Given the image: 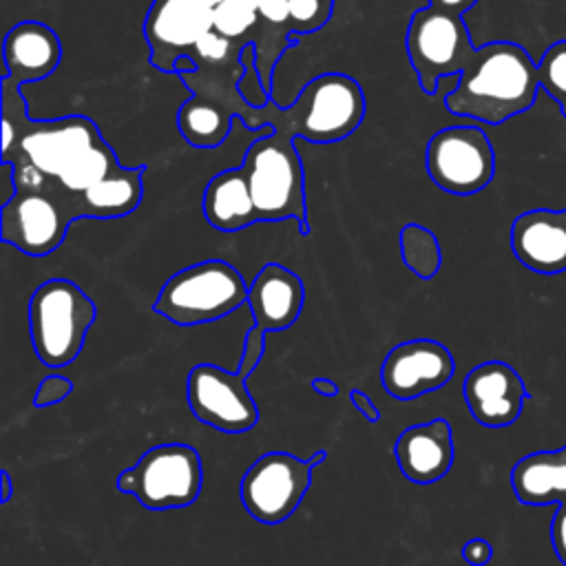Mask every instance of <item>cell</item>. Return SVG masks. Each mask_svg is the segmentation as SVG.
<instances>
[{
    "label": "cell",
    "instance_id": "obj_17",
    "mask_svg": "<svg viewBox=\"0 0 566 566\" xmlns=\"http://www.w3.org/2000/svg\"><path fill=\"white\" fill-rule=\"evenodd\" d=\"M394 455L400 473L413 484H431L442 480L455 458L453 431L444 418L407 427L396 444Z\"/></svg>",
    "mask_w": 566,
    "mask_h": 566
},
{
    "label": "cell",
    "instance_id": "obj_21",
    "mask_svg": "<svg viewBox=\"0 0 566 566\" xmlns=\"http://www.w3.org/2000/svg\"><path fill=\"white\" fill-rule=\"evenodd\" d=\"M511 486L526 506L566 502V444L520 458L511 469Z\"/></svg>",
    "mask_w": 566,
    "mask_h": 566
},
{
    "label": "cell",
    "instance_id": "obj_4",
    "mask_svg": "<svg viewBox=\"0 0 566 566\" xmlns=\"http://www.w3.org/2000/svg\"><path fill=\"white\" fill-rule=\"evenodd\" d=\"M365 104L358 80L347 73L327 71L312 77L270 126H279L312 144H334L349 137L363 124Z\"/></svg>",
    "mask_w": 566,
    "mask_h": 566
},
{
    "label": "cell",
    "instance_id": "obj_2",
    "mask_svg": "<svg viewBox=\"0 0 566 566\" xmlns=\"http://www.w3.org/2000/svg\"><path fill=\"white\" fill-rule=\"evenodd\" d=\"M294 135L279 126L261 133L243 155L250 195L259 223L294 219L303 237L310 234L305 203V170L294 146Z\"/></svg>",
    "mask_w": 566,
    "mask_h": 566
},
{
    "label": "cell",
    "instance_id": "obj_25",
    "mask_svg": "<svg viewBox=\"0 0 566 566\" xmlns=\"http://www.w3.org/2000/svg\"><path fill=\"white\" fill-rule=\"evenodd\" d=\"M122 164L115 155V150L111 148L108 142H99L95 144L86 155H82L69 170H64L55 184L69 192L71 197H80L84 190H88L91 186H95L97 181H102L104 177H108L113 170H117Z\"/></svg>",
    "mask_w": 566,
    "mask_h": 566
},
{
    "label": "cell",
    "instance_id": "obj_36",
    "mask_svg": "<svg viewBox=\"0 0 566 566\" xmlns=\"http://www.w3.org/2000/svg\"><path fill=\"white\" fill-rule=\"evenodd\" d=\"M349 402L360 411V416H363L367 422H378V420H380L378 407L371 402V398H369L365 391L352 389V391H349Z\"/></svg>",
    "mask_w": 566,
    "mask_h": 566
},
{
    "label": "cell",
    "instance_id": "obj_30",
    "mask_svg": "<svg viewBox=\"0 0 566 566\" xmlns=\"http://www.w3.org/2000/svg\"><path fill=\"white\" fill-rule=\"evenodd\" d=\"M237 88H239V95L243 97V102L248 106H252V108L270 106V91L263 86L261 73L256 69V62L250 69H248V64H243V75H241Z\"/></svg>",
    "mask_w": 566,
    "mask_h": 566
},
{
    "label": "cell",
    "instance_id": "obj_38",
    "mask_svg": "<svg viewBox=\"0 0 566 566\" xmlns=\"http://www.w3.org/2000/svg\"><path fill=\"white\" fill-rule=\"evenodd\" d=\"M312 389L325 398H334L338 394V385L332 378H314Z\"/></svg>",
    "mask_w": 566,
    "mask_h": 566
},
{
    "label": "cell",
    "instance_id": "obj_5",
    "mask_svg": "<svg viewBox=\"0 0 566 566\" xmlns=\"http://www.w3.org/2000/svg\"><path fill=\"white\" fill-rule=\"evenodd\" d=\"M248 287L228 261H199L181 268L161 285L153 312L184 327L212 323L248 303Z\"/></svg>",
    "mask_w": 566,
    "mask_h": 566
},
{
    "label": "cell",
    "instance_id": "obj_11",
    "mask_svg": "<svg viewBox=\"0 0 566 566\" xmlns=\"http://www.w3.org/2000/svg\"><path fill=\"white\" fill-rule=\"evenodd\" d=\"M99 142V128L86 115H64L57 119L29 117L13 150L2 157V164L24 161L55 181Z\"/></svg>",
    "mask_w": 566,
    "mask_h": 566
},
{
    "label": "cell",
    "instance_id": "obj_3",
    "mask_svg": "<svg viewBox=\"0 0 566 566\" xmlns=\"http://www.w3.org/2000/svg\"><path fill=\"white\" fill-rule=\"evenodd\" d=\"M29 336L35 356L51 369L71 365L97 318L93 298L69 279H46L29 296Z\"/></svg>",
    "mask_w": 566,
    "mask_h": 566
},
{
    "label": "cell",
    "instance_id": "obj_37",
    "mask_svg": "<svg viewBox=\"0 0 566 566\" xmlns=\"http://www.w3.org/2000/svg\"><path fill=\"white\" fill-rule=\"evenodd\" d=\"M478 0H429V7L453 13V15H464Z\"/></svg>",
    "mask_w": 566,
    "mask_h": 566
},
{
    "label": "cell",
    "instance_id": "obj_8",
    "mask_svg": "<svg viewBox=\"0 0 566 566\" xmlns=\"http://www.w3.org/2000/svg\"><path fill=\"white\" fill-rule=\"evenodd\" d=\"M405 49L418 84L427 95L436 93L440 77L460 75L478 51L462 15L429 4L416 9L409 18Z\"/></svg>",
    "mask_w": 566,
    "mask_h": 566
},
{
    "label": "cell",
    "instance_id": "obj_26",
    "mask_svg": "<svg viewBox=\"0 0 566 566\" xmlns=\"http://www.w3.org/2000/svg\"><path fill=\"white\" fill-rule=\"evenodd\" d=\"M261 15L252 0H221L212 9V29L232 42L248 44Z\"/></svg>",
    "mask_w": 566,
    "mask_h": 566
},
{
    "label": "cell",
    "instance_id": "obj_28",
    "mask_svg": "<svg viewBox=\"0 0 566 566\" xmlns=\"http://www.w3.org/2000/svg\"><path fill=\"white\" fill-rule=\"evenodd\" d=\"M336 0H287V27L292 33H312L327 24Z\"/></svg>",
    "mask_w": 566,
    "mask_h": 566
},
{
    "label": "cell",
    "instance_id": "obj_27",
    "mask_svg": "<svg viewBox=\"0 0 566 566\" xmlns=\"http://www.w3.org/2000/svg\"><path fill=\"white\" fill-rule=\"evenodd\" d=\"M537 77L542 91H546L566 117V40L553 42L537 64Z\"/></svg>",
    "mask_w": 566,
    "mask_h": 566
},
{
    "label": "cell",
    "instance_id": "obj_34",
    "mask_svg": "<svg viewBox=\"0 0 566 566\" xmlns=\"http://www.w3.org/2000/svg\"><path fill=\"white\" fill-rule=\"evenodd\" d=\"M462 559L469 566H486L493 559V546L482 537H473L462 546Z\"/></svg>",
    "mask_w": 566,
    "mask_h": 566
},
{
    "label": "cell",
    "instance_id": "obj_42",
    "mask_svg": "<svg viewBox=\"0 0 566 566\" xmlns=\"http://www.w3.org/2000/svg\"><path fill=\"white\" fill-rule=\"evenodd\" d=\"M252 2H254V4H256V2H259V0H252Z\"/></svg>",
    "mask_w": 566,
    "mask_h": 566
},
{
    "label": "cell",
    "instance_id": "obj_20",
    "mask_svg": "<svg viewBox=\"0 0 566 566\" xmlns=\"http://www.w3.org/2000/svg\"><path fill=\"white\" fill-rule=\"evenodd\" d=\"M201 210L208 226L219 232H239L259 223L243 166L221 170L206 184Z\"/></svg>",
    "mask_w": 566,
    "mask_h": 566
},
{
    "label": "cell",
    "instance_id": "obj_29",
    "mask_svg": "<svg viewBox=\"0 0 566 566\" xmlns=\"http://www.w3.org/2000/svg\"><path fill=\"white\" fill-rule=\"evenodd\" d=\"M239 49H243L241 42H232V40L223 38L221 33H217V31L212 29V31H208V33L197 42V46H195V51H192V57L197 60L199 66H217V64H226V62L239 57L241 53L230 57V51H239Z\"/></svg>",
    "mask_w": 566,
    "mask_h": 566
},
{
    "label": "cell",
    "instance_id": "obj_7",
    "mask_svg": "<svg viewBox=\"0 0 566 566\" xmlns=\"http://www.w3.org/2000/svg\"><path fill=\"white\" fill-rule=\"evenodd\" d=\"M82 219L75 197L55 181L44 190L18 188L0 206V239L29 256H46L62 245L73 221Z\"/></svg>",
    "mask_w": 566,
    "mask_h": 566
},
{
    "label": "cell",
    "instance_id": "obj_22",
    "mask_svg": "<svg viewBox=\"0 0 566 566\" xmlns=\"http://www.w3.org/2000/svg\"><path fill=\"white\" fill-rule=\"evenodd\" d=\"M192 95L177 111V128L195 148H217L232 130L237 111L219 95L192 88Z\"/></svg>",
    "mask_w": 566,
    "mask_h": 566
},
{
    "label": "cell",
    "instance_id": "obj_10",
    "mask_svg": "<svg viewBox=\"0 0 566 566\" xmlns=\"http://www.w3.org/2000/svg\"><path fill=\"white\" fill-rule=\"evenodd\" d=\"M312 471L307 460L287 451L259 455L239 482L243 509L259 524H283L310 491Z\"/></svg>",
    "mask_w": 566,
    "mask_h": 566
},
{
    "label": "cell",
    "instance_id": "obj_33",
    "mask_svg": "<svg viewBox=\"0 0 566 566\" xmlns=\"http://www.w3.org/2000/svg\"><path fill=\"white\" fill-rule=\"evenodd\" d=\"M551 544L557 559L566 566V502L557 504V511L551 520Z\"/></svg>",
    "mask_w": 566,
    "mask_h": 566
},
{
    "label": "cell",
    "instance_id": "obj_23",
    "mask_svg": "<svg viewBox=\"0 0 566 566\" xmlns=\"http://www.w3.org/2000/svg\"><path fill=\"white\" fill-rule=\"evenodd\" d=\"M142 166H119L108 177L91 186L77 197L82 219H117L137 210L144 199V172Z\"/></svg>",
    "mask_w": 566,
    "mask_h": 566
},
{
    "label": "cell",
    "instance_id": "obj_9",
    "mask_svg": "<svg viewBox=\"0 0 566 566\" xmlns=\"http://www.w3.org/2000/svg\"><path fill=\"white\" fill-rule=\"evenodd\" d=\"M424 166L440 190L469 197L493 181L495 153L480 126H447L429 137Z\"/></svg>",
    "mask_w": 566,
    "mask_h": 566
},
{
    "label": "cell",
    "instance_id": "obj_13",
    "mask_svg": "<svg viewBox=\"0 0 566 566\" xmlns=\"http://www.w3.org/2000/svg\"><path fill=\"white\" fill-rule=\"evenodd\" d=\"M455 374V358L447 345L433 338H411L394 345L380 365L382 389L400 400L444 387Z\"/></svg>",
    "mask_w": 566,
    "mask_h": 566
},
{
    "label": "cell",
    "instance_id": "obj_32",
    "mask_svg": "<svg viewBox=\"0 0 566 566\" xmlns=\"http://www.w3.org/2000/svg\"><path fill=\"white\" fill-rule=\"evenodd\" d=\"M73 391V380L62 376V374H51V376H44L42 382L38 385L35 389V396H33V407H51V405H57L62 402L64 398H69Z\"/></svg>",
    "mask_w": 566,
    "mask_h": 566
},
{
    "label": "cell",
    "instance_id": "obj_41",
    "mask_svg": "<svg viewBox=\"0 0 566 566\" xmlns=\"http://www.w3.org/2000/svg\"><path fill=\"white\" fill-rule=\"evenodd\" d=\"M190 2H195V4H199V7H203V9H210V11H212L221 0H190Z\"/></svg>",
    "mask_w": 566,
    "mask_h": 566
},
{
    "label": "cell",
    "instance_id": "obj_24",
    "mask_svg": "<svg viewBox=\"0 0 566 566\" xmlns=\"http://www.w3.org/2000/svg\"><path fill=\"white\" fill-rule=\"evenodd\" d=\"M400 259L402 263L422 281H431L440 265H442V250L438 237L420 226V223H405L398 234Z\"/></svg>",
    "mask_w": 566,
    "mask_h": 566
},
{
    "label": "cell",
    "instance_id": "obj_40",
    "mask_svg": "<svg viewBox=\"0 0 566 566\" xmlns=\"http://www.w3.org/2000/svg\"><path fill=\"white\" fill-rule=\"evenodd\" d=\"M307 460V464L312 467V469H318L325 460H327V451L325 449H318V451H314L310 458H305Z\"/></svg>",
    "mask_w": 566,
    "mask_h": 566
},
{
    "label": "cell",
    "instance_id": "obj_35",
    "mask_svg": "<svg viewBox=\"0 0 566 566\" xmlns=\"http://www.w3.org/2000/svg\"><path fill=\"white\" fill-rule=\"evenodd\" d=\"M256 9H259L261 20H265L270 24H276V27H285L290 31V27H287V0H259Z\"/></svg>",
    "mask_w": 566,
    "mask_h": 566
},
{
    "label": "cell",
    "instance_id": "obj_12",
    "mask_svg": "<svg viewBox=\"0 0 566 566\" xmlns=\"http://www.w3.org/2000/svg\"><path fill=\"white\" fill-rule=\"evenodd\" d=\"M248 378L219 365L199 363L186 378V402L192 416L223 433H243L259 422V407Z\"/></svg>",
    "mask_w": 566,
    "mask_h": 566
},
{
    "label": "cell",
    "instance_id": "obj_31",
    "mask_svg": "<svg viewBox=\"0 0 566 566\" xmlns=\"http://www.w3.org/2000/svg\"><path fill=\"white\" fill-rule=\"evenodd\" d=\"M263 352H265V332L259 329L256 325H252L243 336V349H241L237 371L243 378H250V374L259 367V363L263 358Z\"/></svg>",
    "mask_w": 566,
    "mask_h": 566
},
{
    "label": "cell",
    "instance_id": "obj_19",
    "mask_svg": "<svg viewBox=\"0 0 566 566\" xmlns=\"http://www.w3.org/2000/svg\"><path fill=\"white\" fill-rule=\"evenodd\" d=\"M4 77L15 86L49 77L62 60V42L44 22L22 20L13 24L2 42Z\"/></svg>",
    "mask_w": 566,
    "mask_h": 566
},
{
    "label": "cell",
    "instance_id": "obj_1",
    "mask_svg": "<svg viewBox=\"0 0 566 566\" xmlns=\"http://www.w3.org/2000/svg\"><path fill=\"white\" fill-rule=\"evenodd\" d=\"M537 88V64L528 51L517 42L495 40L478 46L458 84L447 93L444 106L451 115L500 126L526 113L535 104Z\"/></svg>",
    "mask_w": 566,
    "mask_h": 566
},
{
    "label": "cell",
    "instance_id": "obj_6",
    "mask_svg": "<svg viewBox=\"0 0 566 566\" xmlns=\"http://www.w3.org/2000/svg\"><path fill=\"white\" fill-rule=\"evenodd\" d=\"M115 486L148 511L186 509L197 502L203 486L201 455L186 442L155 444L117 475Z\"/></svg>",
    "mask_w": 566,
    "mask_h": 566
},
{
    "label": "cell",
    "instance_id": "obj_39",
    "mask_svg": "<svg viewBox=\"0 0 566 566\" xmlns=\"http://www.w3.org/2000/svg\"><path fill=\"white\" fill-rule=\"evenodd\" d=\"M0 480H2V486H0V502H9L11 500V493H13V480L9 475L7 469L0 471Z\"/></svg>",
    "mask_w": 566,
    "mask_h": 566
},
{
    "label": "cell",
    "instance_id": "obj_15",
    "mask_svg": "<svg viewBox=\"0 0 566 566\" xmlns=\"http://www.w3.org/2000/svg\"><path fill=\"white\" fill-rule=\"evenodd\" d=\"M462 394L473 420L491 429L513 424L528 396L522 376L504 360L475 365L464 376Z\"/></svg>",
    "mask_w": 566,
    "mask_h": 566
},
{
    "label": "cell",
    "instance_id": "obj_14",
    "mask_svg": "<svg viewBox=\"0 0 566 566\" xmlns=\"http://www.w3.org/2000/svg\"><path fill=\"white\" fill-rule=\"evenodd\" d=\"M208 31H212L210 9L190 0H153L144 20L150 64L161 73H172L177 57L192 55Z\"/></svg>",
    "mask_w": 566,
    "mask_h": 566
},
{
    "label": "cell",
    "instance_id": "obj_16",
    "mask_svg": "<svg viewBox=\"0 0 566 566\" xmlns=\"http://www.w3.org/2000/svg\"><path fill=\"white\" fill-rule=\"evenodd\" d=\"M511 250L531 272L553 276L566 272V208H535L511 223Z\"/></svg>",
    "mask_w": 566,
    "mask_h": 566
},
{
    "label": "cell",
    "instance_id": "obj_18",
    "mask_svg": "<svg viewBox=\"0 0 566 566\" xmlns=\"http://www.w3.org/2000/svg\"><path fill=\"white\" fill-rule=\"evenodd\" d=\"M248 305L254 325L265 334L290 329L305 305V283L294 270L265 263L248 287Z\"/></svg>",
    "mask_w": 566,
    "mask_h": 566
}]
</instances>
